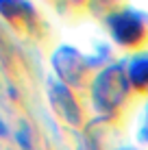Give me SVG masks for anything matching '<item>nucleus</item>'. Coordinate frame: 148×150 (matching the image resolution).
Returning a JSON list of instances; mask_svg holds the SVG:
<instances>
[{"label":"nucleus","instance_id":"nucleus-1","mask_svg":"<svg viewBox=\"0 0 148 150\" xmlns=\"http://www.w3.org/2000/svg\"><path fill=\"white\" fill-rule=\"evenodd\" d=\"M131 81L122 65H109L91 83V100L96 109L109 117H115L124 111L131 100Z\"/></svg>","mask_w":148,"mask_h":150},{"label":"nucleus","instance_id":"nucleus-2","mask_svg":"<svg viewBox=\"0 0 148 150\" xmlns=\"http://www.w3.org/2000/svg\"><path fill=\"white\" fill-rule=\"evenodd\" d=\"M109 30L115 44L126 50H142L148 46V26L133 11H115L109 18Z\"/></svg>","mask_w":148,"mask_h":150},{"label":"nucleus","instance_id":"nucleus-3","mask_svg":"<svg viewBox=\"0 0 148 150\" xmlns=\"http://www.w3.org/2000/svg\"><path fill=\"white\" fill-rule=\"evenodd\" d=\"M52 63L57 70L59 79L63 85L68 87H83L89 81V70H87V61L83 59L74 48L70 46H61L59 50L52 52Z\"/></svg>","mask_w":148,"mask_h":150},{"label":"nucleus","instance_id":"nucleus-4","mask_svg":"<svg viewBox=\"0 0 148 150\" xmlns=\"http://www.w3.org/2000/svg\"><path fill=\"white\" fill-rule=\"evenodd\" d=\"M48 91H50V105L57 111V115L63 122L72 124V126H81V124H83L81 107H79V102L74 100L72 89H70L68 85H63L61 81H52V85H50Z\"/></svg>","mask_w":148,"mask_h":150},{"label":"nucleus","instance_id":"nucleus-5","mask_svg":"<svg viewBox=\"0 0 148 150\" xmlns=\"http://www.w3.org/2000/svg\"><path fill=\"white\" fill-rule=\"evenodd\" d=\"M129 81L131 87L140 94H148V57H137V59L131 61L129 70Z\"/></svg>","mask_w":148,"mask_h":150},{"label":"nucleus","instance_id":"nucleus-6","mask_svg":"<svg viewBox=\"0 0 148 150\" xmlns=\"http://www.w3.org/2000/svg\"><path fill=\"white\" fill-rule=\"evenodd\" d=\"M120 150H135V148H120Z\"/></svg>","mask_w":148,"mask_h":150}]
</instances>
